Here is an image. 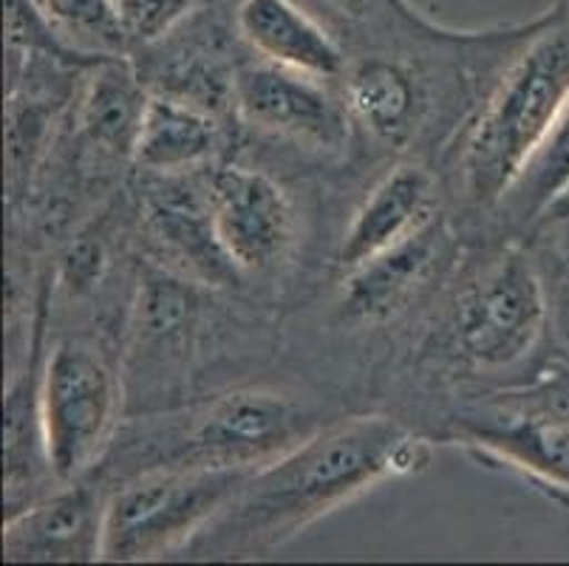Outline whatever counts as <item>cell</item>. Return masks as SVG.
<instances>
[{
	"label": "cell",
	"mask_w": 569,
	"mask_h": 566,
	"mask_svg": "<svg viewBox=\"0 0 569 566\" xmlns=\"http://www.w3.org/2000/svg\"><path fill=\"white\" fill-rule=\"evenodd\" d=\"M46 465L60 481H77L111 443L119 417V380L86 337H63L49 351L38 388Z\"/></svg>",
	"instance_id": "4"
},
{
	"label": "cell",
	"mask_w": 569,
	"mask_h": 566,
	"mask_svg": "<svg viewBox=\"0 0 569 566\" xmlns=\"http://www.w3.org/2000/svg\"><path fill=\"white\" fill-rule=\"evenodd\" d=\"M567 335H569V320H567Z\"/></svg>",
	"instance_id": "25"
},
{
	"label": "cell",
	"mask_w": 569,
	"mask_h": 566,
	"mask_svg": "<svg viewBox=\"0 0 569 566\" xmlns=\"http://www.w3.org/2000/svg\"><path fill=\"white\" fill-rule=\"evenodd\" d=\"M144 218L153 238L173 261L207 284H230L241 269L230 261L213 225L207 185L196 187L179 176H162L148 190Z\"/></svg>",
	"instance_id": "13"
},
{
	"label": "cell",
	"mask_w": 569,
	"mask_h": 566,
	"mask_svg": "<svg viewBox=\"0 0 569 566\" xmlns=\"http://www.w3.org/2000/svg\"><path fill=\"white\" fill-rule=\"evenodd\" d=\"M148 97L151 93L122 57L97 60L80 106V122L91 142L117 156H133Z\"/></svg>",
	"instance_id": "17"
},
{
	"label": "cell",
	"mask_w": 569,
	"mask_h": 566,
	"mask_svg": "<svg viewBox=\"0 0 569 566\" xmlns=\"http://www.w3.org/2000/svg\"><path fill=\"white\" fill-rule=\"evenodd\" d=\"M106 267L102 247L94 241H80L66 258V284L74 289L91 287Z\"/></svg>",
	"instance_id": "21"
},
{
	"label": "cell",
	"mask_w": 569,
	"mask_h": 566,
	"mask_svg": "<svg viewBox=\"0 0 569 566\" xmlns=\"http://www.w3.org/2000/svg\"><path fill=\"white\" fill-rule=\"evenodd\" d=\"M32 7L82 54L113 57L128 46L108 0H32Z\"/></svg>",
	"instance_id": "18"
},
{
	"label": "cell",
	"mask_w": 569,
	"mask_h": 566,
	"mask_svg": "<svg viewBox=\"0 0 569 566\" xmlns=\"http://www.w3.org/2000/svg\"><path fill=\"white\" fill-rule=\"evenodd\" d=\"M232 106L252 128L318 150H343L351 113L323 80L261 60L232 75Z\"/></svg>",
	"instance_id": "7"
},
{
	"label": "cell",
	"mask_w": 569,
	"mask_h": 566,
	"mask_svg": "<svg viewBox=\"0 0 569 566\" xmlns=\"http://www.w3.org/2000/svg\"><path fill=\"white\" fill-rule=\"evenodd\" d=\"M126 43H162L193 12L196 0H108Z\"/></svg>",
	"instance_id": "20"
},
{
	"label": "cell",
	"mask_w": 569,
	"mask_h": 566,
	"mask_svg": "<svg viewBox=\"0 0 569 566\" xmlns=\"http://www.w3.org/2000/svg\"><path fill=\"white\" fill-rule=\"evenodd\" d=\"M346 108L375 139L402 145L419 113L417 80L395 60L357 62L346 77Z\"/></svg>",
	"instance_id": "16"
},
{
	"label": "cell",
	"mask_w": 569,
	"mask_h": 566,
	"mask_svg": "<svg viewBox=\"0 0 569 566\" xmlns=\"http://www.w3.org/2000/svg\"><path fill=\"white\" fill-rule=\"evenodd\" d=\"M338 3L343 9H349V12H363L369 7V0H338Z\"/></svg>",
	"instance_id": "23"
},
{
	"label": "cell",
	"mask_w": 569,
	"mask_h": 566,
	"mask_svg": "<svg viewBox=\"0 0 569 566\" xmlns=\"http://www.w3.org/2000/svg\"><path fill=\"white\" fill-rule=\"evenodd\" d=\"M106 493L80 479L9 513L3 524V560L12 564H74L102 560Z\"/></svg>",
	"instance_id": "10"
},
{
	"label": "cell",
	"mask_w": 569,
	"mask_h": 566,
	"mask_svg": "<svg viewBox=\"0 0 569 566\" xmlns=\"http://www.w3.org/2000/svg\"><path fill=\"white\" fill-rule=\"evenodd\" d=\"M428 459V445L395 419H340L256 467L196 547L230 558L267 555L386 479L419 474Z\"/></svg>",
	"instance_id": "1"
},
{
	"label": "cell",
	"mask_w": 569,
	"mask_h": 566,
	"mask_svg": "<svg viewBox=\"0 0 569 566\" xmlns=\"http://www.w3.org/2000/svg\"><path fill=\"white\" fill-rule=\"evenodd\" d=\"M252 470L159 465L108 493L102 560H157L199 538L230 505Z\"/></svg>",
	"instance_id": "3"
},
{
	"label": "cell",
	"mask_w": 569,
	"mask_h": 566,
	"mask_svg": "<svg viewBox=\"0 0 569 566\" xmlns=\"http://www.w3.org/2000/svg\"><path fill=\"white\" fill-rule=\"evenodd\" d=\"M545 280L525 249H505L457 300L453 342L476 368H510L545 337Z\"/></svg>",
	"instance_id": "5"
},
{
	"label": "cell",
	"mask_w": 569,
	"mask_h": 566,
	"mask_svg": "<svg viewBox=\"0 0 569 566\" xmlns=\"http://www.w3.org/2000/svg\"><path fill=\"white\" fill-rule=\"evenodd\" d=\"M563 185H569V102L547 137L545 148L538 150L507 199L519 216H538Z\"/></svg>",
	"instance_id": "19"
},
{
	"label": "cell",
	"mask_w": 569,
	"mask_h": 566,
	"mask_svg": "<svg viewBox=\"0 0 569 566\" xmlns=\"http://www.w3.org/2000/svg\"><path fill=\"white\" fill-rule=\"evenodd\" d=\"M437 218V181L422 165L388 170L357 207L340 244L338 264L349 272L397 247Z\"/></svg>",
	"instance_id": "12"
},
{
	"label": "cell",
	"mask_w": 569,
	"mask_h": 566,
	"mask_svg": "<svg viewBox=\"0 0 569 566\" xmlns=\"http://www.w3.org/2000/svg\"><path fill=\"white\" fill-rule=\"evenodd\" d=\"M219 148V125L207 108L173 93H151L133 142V162L148 173L179 176L204 165Z\"/></svg>",
	"instance_id": "15"
},
{
	"label": "cell",
	"mask_w": 569,
	"mask_h": 566,
	"mask_svg": "<svg viewBox=\"0 0 569 566\" xmlns=\"http://www.w3.org/2000/svg\"><path fill=\"white\" fill-rule=\"evenodd\" d=\"M569 102V18L550 20L482 108L462 150V185L476 205H499L525 176Z\"/></svg>",
	"instance_id": "2"
},
{
	"label": "cell",
	"mask_w": 569,
	"mask_h": 566,
	"mask_svg": "<svg viewBox=\"0 0 569 566\" xmlns=\"http://www.w3.org/2000/svg\"><path fill=\"white\" fill-rule=\"evenodd\" d=\"M236 29L261 60L289 71L335 80L343 75L346 57L323 23L295 0H241Z\"/></svg>",
	"instance_id": "14"
},
{
	"label": "cell",
	"mask_w": 569,
	"mask_h": 566,
	"mask_svg": "<svg viewBox=\"0 0 569 566\" xmlns=\"http://www.w3.org/2000/svg\"><path fill=\"white\" fill-rule=\"evenodd\" d=\"M462 445L482 461L569 496V403H541L462 430Z\"/></svg>",
	"instance_id": "11"
},
{
	"label": "cell",
	"mask_w": 569,
	"mask_h": 566,
	"mask_svg": "<svg viewBox=\"0 0 569 566\" xmlns=\"http://www.w3.org/2000/svg\"><path fill=\"white\" fill-rule=\"evenodd\" d=\"M315 434L307 411L272 388H236L204 405L182 436L176 465L256 470Z\"/></svg>",
	"instance_id": "6"
},
{
	"label": "cell",
	"mask_w": 569,
	"mask_h": 566,
	"mask_svg": "<svg viewBox=\"0 0 569 566\" xmlns=\"http://www.w3.org/2000/svg\"><path fill=\"white\" fill-rule=\"evenodd\" d=\"M213 225L241 272L276 267L295 241V207L287 190L261 170L224 165L207 179Z\"/></svg>",
	"instance_id": "8"
},
{
	"label": "cell",
	"mask_w": 569,
	"mask_h": 566,
	"mask_svg": "<svg viewBox=\"0 0 569 566\" xmlns=\"http://www.w3.org/2000/svg\"><path fill=\"white\" fill-rule=\"evenodd\" d=\"M547 225H569V185H563L556 196L538 212Z\"/></svg>",
	"instance_id": "22"
},
{
	"label": "cell",
	"mask_w": 569,
	"mask_h": 566,
	"mask_svg": "<svg viewBox=\"0 0 569 566\" xmlns=\"http://www.w3.org/2000/svg\"><path fill=\"white\" fill-rule=\"evenodd\" d=\"M558 12H561V14H563V18H569V0H563L561 7H558Z\"/></svg>",
	"instance_id": "24"
},
{
	"label": "cell",
	"mask_w": 569,
	"mask_h": 566,
	"mask_svg": "<svg viewBox=\"0 0 569 566\" xmlns=\"http://www.w3.org/2000/svg\"><path fill=\"white\" fill-rule=\"evenodd\" d=\"M453 261V236L442 218L428 221L382 256L349 269L340 292V315L349 324L380 326L428 292L433 280Z\"/></svg>",
	"instance_id": "9"
}]
</instances>
